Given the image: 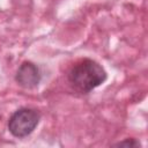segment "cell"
<instances>
[{
    "instance_id": "6da1fadb",
    "label": "cell",
    "mask_w": 148,
    "mask_h": 148,
    "mask_svg": "<svg viewBox=\"0 0 148 148\" xmlns=\"http://www.w3.org/2000/svg\"><path fill=\"white\" fill-rule=\"evenodd\" d=\"M108 79V73L104 67L90 58L77 60L67 73L69 86L77 92L88 94L99 87Z\"/></svg>"
},
{
    "instance_id": "7a4b0ae2",
    "label": "cell",
    "mask_w": 148,
    "mask_h": 148,
    "mask_svg": "<svg viewBox=\"0 0 148 148\" xmlns=\"http://www.w3.org/2000/svg\"><path fill=\"white\" fill-rule=\"evenodd\" d=\"M40 112L37 109L22 106L9 117L7 123L8 131L15 138H25L36 130L40 121Z\"/></svg>"
},
{
    "instance_id": "3957f363",
    "label": "cell",
    "mask_w": 148,
    "mask_h": 148,
    "mask_svg": "<svg viewBox=\"0 0 148 148\" xmlns=\"http://www.w3.org/2000/svg\"><path fill=\"white\" fill-rule=\"evenodd\" d=\"M42 80V73L39 67L32 61H23L15 74V82L23 89H35L38 87Z\"/></svg>"
},
{
    "instance_id": "277c9868",
    "label": "cell",
    "mask_w": 148,
    "mask_h": 148,
    "mask_svg": "<svg viewBox=\"0 0 148 148\" xmlns=\"http://www.w3.org/2000/svg\"><path fill=\"white\" fill-rule=\"evenodd\" d=\"M113 146H117V147H141V143L140 141H138L136 139H133V138H127L123 141H119L117 143H114Z\"/></svg>"
}]
</instances>
